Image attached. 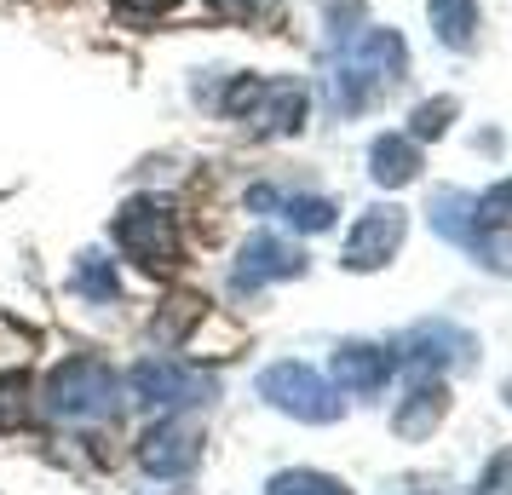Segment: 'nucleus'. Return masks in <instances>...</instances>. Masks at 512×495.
<instances>
[{
	"instance_id": "1",
	"label": "nucleus",
	"mask_w": 512,
	"mask_h": 495,
	"mask_svg": "<svg viewBox=\"0 0 512 495\" xmlns=\"http://www.w3.org/2000/svg\"><path fill=\"white\" fill-rule=\"evenodd\" d=\"M41 403L52 421H104V415H116L121 386L98 357H64L41 386Z\"/></svg>"
},
{
	"instance_id": "2",
	"label": "nucleus",
	"mask_w": 512,
	"mask_h": 495,
	"mask_svg": "<svg viewBox=\"0 0 512 495\" xmlns=\"http://www.w3.org/2000/svg\"><path fill=\"white\" fill-rule=\"evenodd\" d=\"M116 242L127 248V260H139L144 271H173L179 265V213L162 196H139L116 213Z\"/></svg>"
},
{
	"instance_id": "3",
	"label": "nucleus",
	"mask_w": 512,
	"mask_h": 495,
	"mask_svg": "<svg viewBox=\"0 0 512 495\" xmlns=\"http://www.w3.org/2000/svg\"><path fill=\"white\" fill-rule=\"evenodd\" d=\"M259 398L282 409V415H294V421H311V426H328L340 421V386L323 380L311 363H271L265 375H259Z\"/></svg>"
},
{
	"instance_id": "4",
	"label": "nucleus",
	"mask_w": 512,
	"mask_h": 495,
	"mask_svg": "<svg viewBox=\"0 0 512 495\" xmlns=\"http://www.w3.org/2000/svg\"><path fill=\"white\" fill-rule=\"evenodd\" d=\"M225 116L248 121L254 133H300L305 87L300 81H259V75H242L231 93H225Z\"/></svg>"
},
{
	"instance_id": "5",
	"label": "nucleus",
	"mask_w": 512,
	"mask_h": 495,
	"mask_svg": "<svg viewBox=\"0 0 512 495\" xmlns=\"http://www.w3.org/2000/svg\"><path fill=\"white\" fill-rule=\"evenodd\" d=\"M127 386H133V398L144 409H202V403L219 398L213 375H196V369L173 363V357H144V363H133Z\"/></svg>"
},
{
	"instance_id": "6",
	"label": "nucleus",
	"mask_w": 512,
	"mask_h": 495,
	"mask_svg": "<svg viewBox=\"0 0 512 495\" xmlns=\"http://www.w3.org/2000/svg\"><path fill=\"white\" fill-rule=\"evenodd\" d=\"M305 271V254L277 231H259L242 242V254L231 265V288L236 294H259L265 283H282V277H300Z\"/></svg>"
},
{
	"instance_id": "7",
	"label": "nucleus",
	"mask_w": 512,
	"mask_h": 495,
	"mask_svg": "<svg viewBox=\"0 0 512 495\" xmlns=\"http://www.w3.org/2000/svg\"><path fill=\"white\" fill-rule=\"evenodd\" d=\"M403 231H409L403 208H392V202H386V208H369L346 236V254H340L346 271H380V265L403 248Z\"/></svg>"
},
{
	"instance_id": "8",
	"label": "nucleus",
	"mask_w": 512,
	"mask_h": 495,
	"mask_svg": "<svg viewBox=\"0 0 512 495\" xmlns=\"http://www.w3.org/2000/svg\"><path fill=\"white\" fill-rule=\"evenodd\" d=\"M196 461H202V432L185 421H156L139 438V467L150 478H185Z\"/></svg>"
},
{
	"instance_id": "9",
	"label": "nucleus",
	"mask_w": 512,
	"mask_h": 495,
	"mask_svg": "<svg viewBox=\"0 0 512 495\" xmlns=\"http://www.w3.org/2000/svg\"><path fill=\"white\" fill-rule=\"evenodd\" d=\"M328 369H334V386H340V392H351V398H374V392H386V380H392V369H397V352L369 346V340H346Z\"/></svg>"
},
{
	"instance_id": "10",
	"label": "nucleus",
	"mask_w": 512,
	"mask_h": 495,
	"mask_svg": "<svg viewBox=\"0 0 512 495\" xmlns=\"http://www.w3.org/2000/svg\"><path fill=\"white\" fill-rule=\"evenodd\" d=\"M472 357V334L455 329V323H420V329L403 334V363L415 375H438L449 363H466Z\"/></svg>"
},
{
	"instance_id": "11",
	"label": "nucleus",
	"mask_w": 512,
	"mask_h": 495,
	"mask_svg": "<svg viewBox=\"0 0 512 495\" xmlns=\"http://www.w3.org/2000/svg\"><path fill=\"white\" fill-rule=\"evenodd\" d=\"M248 208H254V213H282L294 231H328V225H334V213H340L328 196H288V190H271V185L248 190Z\"/></svg>"
},
{
	"instance_id": "12",
	"label": "nucleus",
	"mask_w": 512,
	"mask_h": 495,
	"mask_svg": "<svg viewBox=\"0 0 512 495\" xmlns=\"http://www.w3.org/2000/svg\"><path fill=\"white\" fill-rule=\"evenodd\" d=\"M443 409H449V392H443V380H438V375H432V380L420 375L415 386H409V398L397 403L392 432L403 438V444H420V438H426V432L443 421Z\"/></svg>"
},
{
	"instance_id": "13",
	"label": "nucleus",
	"mask_w": 512,
	"mask_h": 495,
	"mask_svg": "<svg viewBox=\"0 0 512 495\" xmlns=\"http://www.w3.org/2000/svg\"><path fill=\"white\" fill-rule=\"evenodd\" d=\"M369 173H374V185H409L420 173V144L415 139H403V133H380V139L369 144Z\"/></svg>"
},
{
	"instance_id": "14",
	"label": "nucleus",
	"mask_w": 512,
	"mask_h": 495,
	"mask_svg": "<svg viewBox=\"0 0 512 495\" xmlns=\"http://www.w3.org/2000/svg\"><path fill=\"white\" fill-rule=\"evenodd\" d=\"M70 288L81 294V300H93V306H116L121 300V277H116V265L104 260V254H81Z\"/></svg>"
},
{
	"instance_id": "15",
	"label": "nucleus",
	"mask_w": 512,
	"mask_h": 495,
	"mask_svg": "<svg viewBox=\"0 0 512 495\" xmlns=\"http://www.w3.org/2000/svg\"><path fill=\"white\" fill-rule=\"evenodd\" d=\"M432 29H438L443 47H472L478 35V0H432Z\"/></svg>"
},
{
	"instance_id": "16",
	"label": "nucleus",
	"mask_w": 512,
	"mask_h": 495,
	"mask_svg": "<svg viewBox=\"0 0 512 495\" xmlns=\"http://www.w3.org/2000/svg\"><path fill=\"white\" fill-rule=\"evenodd\" d=\"M196 317H202V300H196V294H173V300H167V311L156 317V323H150L156 346H173V340H185Z\"/></svg>"
},
{
	"instance_id": "17",
	"label": "nucleus",
	"mask_w": 512,
	"mask_h": 495,
	"mask_svg": "<svg viewBox=\"0 0 512 495\" xmlns=\"http://www.w3.org/2000/svg\"><path fill=\"white\" fill-rule=\"evenodd\" d=\"M265 495H351L340 478H328V472H305V467H294V472H277L271 484H265Z\"/></svg>"
},
{
	"instance_id": "18",
	"label": "nucleus",
	"mask_w": 512,
	"mask_h": 495,
	"mask_svg": "<svg viewBox=\"0 0 512 495\" xmlns=\"http://www.w3.org/2000/svg\"><path fill=\"white\" fill-rule=\"evenodd\" d=\"M29 380L12 369V375H0V426H24L29 421Z\"/></svg>"
},
{
	"instance_id": "19",
	"label": "nucleus",
	"mask_w": 512,
	"mask_h": 495,
	"mask_svg": "<svg viewBox=\"0 0 512 495\" xmlns=\"http://www.w3.org/2000/svg\"><path fill=\"white\" fill-rule=\"evenodd\" d=\"M449 116H455V98H432V104H420V110H415V116H409V121H415V127H409V139H438V133H443V127H449Z\"/></svg>"
},
{
	"instance_id": "20",
	"label": "nucleus",
	"mask_w": 512,
	"mask_h": 495,
	"mask_svg": "<svg viewBox=\"0 0 512 495\" xmlns=\"http://www.w3.org/2000/svg\"><path fill=\"white\" fill-rule=\"evenodd\" d=\"M472 208H478V225H507L512 219V179L489 185L484 196H472Z\"/></svg>"
},
{
	"instance_id": "21",
	"label": "nucleus",
	"mask_w": 512,
	"mask_h": 495,
	"mask_svg": "<svg viewBox=\"0 0 512 495\" xmlns=\"http://www.w3.org/2000/svg\"><path fill=\"white\" fill-rule=\"evenodd\" d=\"M472 495H512V449L489 461L484 478H478V490H472Z\"/></svg>"
},
{
	"instance_id": "22",
	"label": "nucleus",
	"mask_w": 512,
	"mask_h": 495,
	"mask_svg": "<svg viewBox=\"0 0 512 495\" xmlns=\"http://www.w3.org/2000/svg\"><path fill=\"white\" fill-rule=\"evenodd\" d=\"M121 12H139V18H156V12H173L179 0H116Z\"/></svg>"
},
{
	"instance_id": "23",
	"label": "nucleus",
	"mask_w": 512,
	"mask_h": 495,
	"mask_svg": "<svg viewBox=\"0 0 512 495\" xmlns=\"http://www.w3.org/2000/svg\"><path fill=\"white\" fill-rule=\"evenodd\" d=\"M219 6H231V12H248V6H254V0H219Z\"/></svg>"
},
{
	"instance_id": "24",
	"label": "nucleus",
	"mask_w": 512,
	"mask_h": 495,
	"mask_svg": "<svg viewBox=\"0 0 512 495\" xmlns=\"http://www.w3.org/2000/svg\"><path fill=\"white\" fill-rule=\"evenodd\" d=\"M507 398H512V380H507Z\"/></svg>"
}]
</instances>
